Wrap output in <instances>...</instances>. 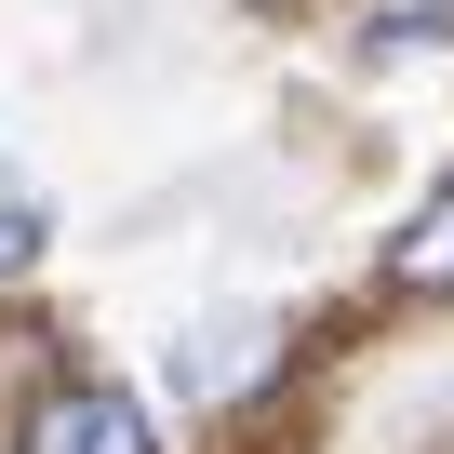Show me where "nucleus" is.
<instances>
[{"mask_svg":"<svg viewBox=\"0 0 454 454\" xmlns=\"http://www.w3.org/2000/svg\"><path fill=\"white\" fill-rule=\"evenodd\" d=\"M387 281H401V294H454V174L414 200V227L387 241Z\"/></svg>","mask_w":454,"mask_h":454,"instance_id":"obj_2","label":"nucleus"},{"mask_svg":"<svg viewBox=\"0 0 454 454\" xmlns=\"http://www.w3.org/2000/svg\"><path fill=\"white\" fill-rule=\"evenodd\" d=\"M14 454H160V441H147V401H134V387L67 374V387H41V401L14 414Z\"/></svg>","mask_w":454,"mask_h":454,"instance_id":"obj_1","label":"nucleus"},{"mask_svg":"<svg viewBox=\"0 0 454 454\" xmlns=\"http://www.w3.org/2000/svg\"><path fill=\"white\" fill-rule=\"evenodd\" d=\"M27 268H41V200L0 187V281H27Z\"/></svg>","mask_w":454,"mask_h":454,"instance_id":"obj_3","label":"nucleus"}]
</instances>
